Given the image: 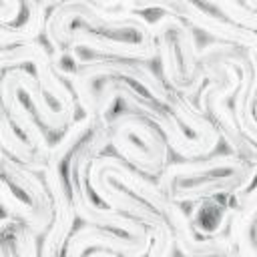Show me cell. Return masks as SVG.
I'll return each mask as SVG.
<instances>
[{"instance_id":"1","label":"cell","mask_w":257,"mask_h":257,"mask_svg":"<svg viewBox=\"0 0 257 257\" xmlns=\"http://www.w3.org/2000/svg\"><path fill=\"white\" fill-rule=\"evenodd\" d=\"M46 42L54 56H68L76 48L88 54L135 60L157 58L153 22L139 12L102 8L90 0H62L46 14Z\"/></svg>"},{"instance_id":"2","label":"cell","mask_w":257,"mask_h":257,"mask_svg":"<svg viewBox=\"0 0 257 257\" xmlns=\"http://www.w3.org/2000/svg\"><path fill=\"white\" fill-rule=\"evenodd\" d=\"M257 161L243 159L235 153L209 155L201 159H183L167 163L157 175V187L167 199L183 205L203 197L229 195L255 183Z\"/></svg>"},{"instance_id":"3","label":"cell","mask_w":257,"mask_h":257,"mask_svg":"<svg viewBox=\"0 0 257 257\" xmlns=\"http://www.w3.org/2000/svg\"><path fill=\"white\" fill-rule=\"evenodd\" d=\"M0 209L24 221L38 237L50 223L52 207L44 179L0 147Z\"/></svg>"},{"instance_id":"4","label":"cell","mask_w":257,"mask_h":257,"mask_svg":"<svg viewBox=\"0 0 257 257\" xmlns=\"http://www.w3.org/2000/svg\"><path fill=\"white\" fill-rule=\"evenodd\" d=\"M106 128L108 145H112L118 157L143 175L157 177L169 163L167 141L159 126L147 116L124 108L118 114L108 116Z\"/></svg>"},{"instance_id":"5","label":"cell","mask_w":257,"mask_h":257,"mask_svg":"<svg viewBox=\"0 0 257 257\" xmlns=\"http://www.w3.org/2000/svg\"><path fill=\"white\" fill-rule=\"evenodd\" d=\"M118 10L141 12V10H163L165 14L177 16L193 30L207 32L211 38L231 42L241 48H257V32L229 22L215 10H207L193 0H118Z\"/></svg>"},{"instance_id":"6","label":"cell","mask_w":257,"mask_h":257,"mask_svg":"<svg viewBox=\"0 0 257 257\" xmlns=\"http://www.w3.org/2000/svg\"><path fill=\"white\" fill-rule=\"evenodd\" d=\"M62 253L68 257H76V255L141 257V255H147V251L137 241H133L128 235L108 229V227L90 225V223H86L80 229H72Z\"/></svg>"},{"instance_id":"7","label":"cell","mask_w":257,"mask_h":257,"mask_svg":"<svg viewBox=\"0 0 257 257\" xmlns=\"http://www.w3.org/2000/svg\"><path fill=\"white\" fill-rule=\"evenodd\" d=\"M231 211L233 205L229 201V195H217L193 201L187 217L197 237H217L227 231Z\"/></svg>"},{"instance_id":"8","label":"cell","mask_w":257,"mask_h":257,"mask_svg":"<svg viewBox=\"0 0 257 257\" xmlns=\"http://www.w3.org/2000/svg\"><path fill=\"white\" fill-rule=\"evenodd\" d=\"M201 4L207 10L219 12L223 18H227L233 24H239L249 30H257V12L249 10L241 4V0H193Z\"/></svg>"},{"instance_id":"9","label":"cell","mask_w":257,"mask_h":257,"mask_svg":"<svg viewBox=\"0 0 257 257\" xmlns=\"http://www.w3.org/2000/svg\"><path fill=\"white\" fill-rule=\"evenodd\" d=\"M32 42L28 34H24L16 24H0V48H8L14 44Z\"/></svg>"},{"instance_id":"10","label":"cell","mask_w":257,"mask_h":257,"mask_svg":"<svg viewBox=\"0 0 257 257\" xmlns=\"http://www.w3.org/2000/svg\"><path fill=\"white\" fill-rule=\"evenodd\" d=\"M90 2H94L96 6H102V8H116L118 6V0H90Z\"/></svg>"},{"instance_id":"11","label":"cell","mask_w":257,"mask_h":257,"mask_svg":"<svg viewBox=\"0 0 257 257\" xmlns=\"http://www.w3.org/2000/svg\"><path fill=\"white\" fill-rule=\"evenodd\" d=\"M241 4H243L245 8H249V10H255V12H257V0H241Z\"/></svg>"},{"instance_id":"12","label":"cell","mask_w":257,"mask_h":257,"mask_svg":"<svg viewBox=\"0 0 257 257\" xmlns=\"http://www.w3.org/2000/svg\"><path fill=\"white\" fill-rule=\"evenodd\" d=\"M40 2H42V4L46 6V10H48V8H52V6H56V4H60L62 0H40Z\"/></svg>"}]
</instances>
